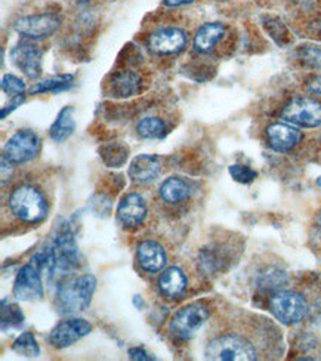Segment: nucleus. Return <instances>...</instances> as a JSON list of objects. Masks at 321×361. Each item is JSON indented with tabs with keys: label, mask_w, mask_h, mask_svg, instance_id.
Instances as JSON below:
<instances>
[{
	"label": "nucleus",
	"mask_w": 321,
	"mask_h": 361,
	"mask_svg": "<svg viewBox=\"0 0 321 361\" xmlns=\"http://www.w3.org/2000/svg\"><path fill=\"white\" fill-rule=\"evenodd\" d=\"M11 214L27 224L42 222L49 214V204L44 194L35 185H18L9 195Z\"/></svg>",
	"instance_id": "nucleus-1"
},
{
	"label": "nucleus",
	"mask_w": 321,
	"mask_h": 361,
	"mask_svg": "<svg viewBox=\"0 0 321 361\" xmlns=\"http://www.w3.org/2000/svg\"><path fill=\"white\" fill-rule=\"evenodd\" d=\"M97 289V279L92 274H82L70 277L58 284L56 304L66 314H75L85 311Z\"/></svg>",
	"instance_id": "nucleus-2"
},
{
	"label": "nucleus",
	"mask_w": 321,
	"mask_h": 361,
	"mask_svg": "<svg viewBox=\"0 0 321 361\" xmlns=\"http://www.w3.org/2000/svg\"><path fill=\"white\" fill-rule=\"evenodd\" d=\"M206 357L218 361H253L259 358V353L252 341L237 334H228L207 345Z\"/></svg>",
	"instance_id": "nucleus-3"
},
{
	"label": "nucleus",
	"mask_w": 321,
	"mask_h": 361,
	"mask_svg": "<svg viewBox=\"0 0 321 361\" xmlns=\"http://www.w3.org/2000/svg\"><path fill=\"white\" fill-rule=\"evenodd\" d=\"M51 246L55 258L54 279L64 277L70 271L79 267V249L78 245H75L74 234L67 222L61 224L56 228Z\"/></svg>",
	"instance_id": "nucleus-4"
},
{
	"label": "nucleus",
	"mask_w": 321,
	"mask_h": 361,
	"mask_svg": "<svg viewBox=\"0 0 321 361\" xmlns=\"http://www.w3.org/2000/svg\"><path fill=\"white\" fill-rule=\"evenodd\" d=\"M308 302L301 293L281 290L269 298V311L280 323L292 326L308 315Z\"/></svg>",
	"instance_id": "nucleus-5"
},
{
	"label": "nucleus",
	"mask_w": 321,
	"mask_h": 361,
	"mask_svg": "<svg viewBox=\"0 0 321 361\" xmlns=\"http://www.w3.org/2000/svg\"><path fill=\"white\" fill-rule=\"evenodd\" d=\"M281 118L295 126L317 128L321 125V102L313 97H295L284 105Z\"/></svg>",
	"instance_id": "nucleus-6"
},
{
	"label": "nucleus",
	"mask_w": 321,
	"mask_h": 361,
	"mask_svg": "<svg viewBox=\"0 0 321 361\" xmlns=\"http://www.w3.org/2000/svg\"><path fill=\"white\" fill-rule=\"evenodd\" d=\"M61 27V18L55 12L28 13L17 18L13 23L15 32L27 39H44L55 35Z\"/></svg>",
	"instance_id": "nucleus-7"
},
{
	"label": "nucleus",
	"mask_w": 321,
	"mask_h": 361,
	"mask_svg": "<svg viewBox=\"0 0 321 361\" xmlns=\"http://www.w3.org/2000/svg\"><path fill=\"white\" fill-rule=\"evenodd\" d=\"M209 319V308L203 302H194L178 310L169 322L171 332L181 338H191Z\"/></svg>",
	"instance_id": "nucleus-8"
},
{
	"label": "nucleus",
	"mask_w": 321,
	"mask_h": 361,
	"mask_svg": "<svg viewBox=\"0 0 321 361\" xmlns=\"http://www.w3.org/2000/svg\"><path fill=\"white\" fill-rule=\"evenodd\" d=\"M40 140L33 130L21 129L8 140L2 156L13 164H23L36 159L40 153Z\"/></svg>",
	"instance_id": "nucleus-9"
},
{
	"label": "nucleus",
	"mask_w": 321,
	"mask_h": 361,
	"mask_svg": "<svg viewBox=\"0 0 321 361\" xmlns=\"http://www.w3.org/2000/svg\"><path fill=\"white\" fill-rule=\"evenodd\" d=\"M187 44V35L182 28L164 25L156 28L148 36V48L159 55H174L181 52Z\"/></svg>",
	"instance_id": "nucleus-10"
},
{
	"label": "nucleus",
	"mask_w": 321,
	"mask_h": 361,
	"mask_svg": "<svg viewBox=\"0 0 321 361\" xmlns=\"http://www.w3.org/2000/svg\"><path fill=\"white\" fill-rule=\"evenodd\" d=\"M12 64L21 70L28 79H37L42 74L43 52L35 43L20 42L17 47L11 51Z\"/></svg>",
	"instance_id": "nucleus-11"
},
{
	"label": "nucleus",
	"mask_w": 321,
	"mask_h": 361,
	"mask_svg": "<svg viewBox=\"0 0 321 361\" xmlns=\"http://www.w3.org/2000/svg\"><path fill=\"white\" fill-rule=\"evenodd\" d=\"M13 295L25 302H35L40 300L44 295L43 283L40 279V271L30 262L24 265L13 283Z\"/></svg>",
	"instance_id": "nucleus-12"
},
{
	"label": "nucleus",
	"mask_w": 321,
	"mask_h": 361,
	"mask_svg": "<svg viewBox=\"0 0 321 361\" xmlns=\"http://www.w3.org/2000/svg\"><path fill=\"white\" fill-rule=\"evenodd\" d=\"M143 87L141 74L132 68H121L114 71L105 82V94L113 98H131L140 92Z\"/></svg>",
	"instance_id": "nucleus-13"
},
{
	"label": "nucleus",
	"mask_w": 321,
	"mask_h": 361,
	"mask_svg": "<svg viewBox=\"0 0 321 361\" xmlns=\"http://www.w3.org/2000/svg\"><path fill=\"white\" fill-rule=\"evenodd\" d=\"M92 326L83 319H68L59 322L49 334V342L55 348H67L74 342L90 334Z\"/></svg>",
	"instance_id": "nucleus-14"
},
{
	"label": "nucleus",
	"mask_w": 321,
	"mask_h": 361,
	"mask_svg": "<svg viewBox=\"0 0 321 361\" xmlns=\"http://www.w3.org/2000/svg\"><path fill=\"white\" fill-rule=\"evenodd\" d=\"M147 216V203L141 194L129 192L121 197L117 206V219L123 227L133 228L141 225Z\"/></svg>",
	"instance_id": "nucleus-15"
},
{
	"label": "nucleus",
	"mask_w": 321,
	"mask_h": 361,
	"mask_svg": "<svg viewBox=\"0 0 321 361\" xmlns=\"http://www.w3.org/2000/svg\"><path fill=\"white\" fill-rule=\"evenodd\" d=\"M302 138V133L290 123H271L267 128V140L272 149L286 153L295 148Z\"/></svg>",
	"instance_id": "nucleus-16"
},
{
	"label": "nucleus",
	"mask_w": 321,
	"mask_h": 361,
	"mask_svg": "<svg viewBox=\"0 0 321 361\" xmlns=\"http://www.w3.org/2000/svg\"><path fill=\"white\" fill-rule=\"evenodd\" d=\"M225 37H226L225 24L207 23L197 30L193 40V48L200 54H210Z\"/></svg>",
	"instance_id": "nucleus-17"
},
{
	"label": "nucleus",
	"mask_w": 321,
	"mask_h": 361,
	"mask_svg": "<svg viewBox=\"0 0 321 361\" xmlns=\"http://www.w3.org/2000/svg\"><path fill=\"white\" fill-rule=\"evenodd\" d=\"M138 262L143 267L147 273H159L167 262L166 252L162 245H159L155 240H145L136 250Z\"/></svg>",
	"instance_id": "nucleus-18"
},
{
	"label": "nucleus",
	"mask_w": 321,
	"mask_h": 361,
	"mask_svg": "<svg viewBox=\"0 0 321 361\" xmlns=\"http://www.w3.org/2000/svg\"><path fill=\"white\" fill-rule=\"evenodd\" d=\"M162 171V160L157 156L141 154L132 160L129 176L138 183H150L156 179Z\"/></svg>",
	"instance_id": "nucleus-19"
},
{
	"label": "nucleus",
	"mask_w": 321,
	"mask_h": 361,
	"mask_svg": "<svg viewBox=\"0 0 321 361\" xmlns=\"http://www.w3.org/2000/svg\"><path fill=\"white\" fill-rule=\"evenodd\" d=\"M187 288V277L178 267L164 269L159 279V289L167 298L179 296Z\"/></svg>",
	"instance_id": "nucleus-20"
},
{
	"label": "nucleus",
	"mask_w": 321,
	"mask_h": 361,
	"mask_svg": "<svg viewBox=\"0 0 321 361\" xmlns=\"http://www.w3.org/2000/svg\"><path fill=\"white\" fill-rule=\"evenodd\" d=\"M160 197L167 203H179L190 197L191 187L188 180L181 176H171L164 179L160 185Z\"/></svg>",
	"instance_id": "nucleus-21"
},
{
	"label": "nucleus",
	"mask_w": 321,
	"mask_h": 361,
	"mask_svg": "<svg viewBox=\"0 0 321 361\" xmlns=\"http://www.w3.org/2000/svg\"><path fill=\"white\" fill-rule=\"evenodd\" d=\"M73 111H74L73 107H64L58 113L55 122L49 129L51 140H54L55 142H64L71 137L75 129Z\"/></svg>",
	"instance_id": "nucleus-22"
},
{
	"label": "nucleus",
	"mask_w": 321,
	"mask_h": 361,
	"mask_svg": "<svg viewBox=\"0 0 321 361\" xmlns=\"http://www.w3.org/2000/svg\"><path fill=\"white\" fill-rule=\"evenodd\" d=\"M73 82H74L73 74H58V76H52V78L44 79L43 82L35 83L32 87L28 89V92L32 95L61 92V90H66V89L71 87Z\"/></svg>",
	"instance_id": "nucleus-23"
},
{
	"label": "nucleus",
	"mask_w": 321,
	"mask_h": 361,
	"mask_svg": "<svg viewBox=\"0 0 321 361\" xmlns=\"http://www.w3.org/2000/svg\"><path fill=\"white\" fill-rule=\"evenodd\" d=\"M136 133L143 140L162 138L166 133V122L157 116L143 117L136 125Z\"/></svg>",
	"instance_id": "nucleus-24"
},
{
	"label": "nucleus",
	"mask_w": 321,
	"mask_h": 361,
	"mask_svg": "<svg viewBox=\"0 0 321 361\" xmlns=\"http://www.w3.org/2000/svg\"><path fill=\"white\" fill-rule=\"evenodd\" d=\"M262 25L268 36L277 43L279 47H287V44L292 43V33L289 32V28L280 18L268 15V17L262 18Z\"/></svg>",
	"instance_id": "nucleus-25"
},
{
	"label": "nucleus",
	"mask_w": 321,
	"mask_h": 361,
	"mask_svg": "<svg viewBox=\"0 0 321 361\" xmlns=\"http://www.w3.org/2000/svg\"><path fill=\"white\" fill-rule=\"evenodd\" d=\"M101 159L107 166L120 168L123 166L128 160V148L119 142L109 144L101 148Z\"/></svg>",
	"instance_id": "nucleus-26"
},
{
	"label": "nucleus",
	"mask_w": 321,
	"mask_h": 361,
	"mask_svg": "<svg viewBox=\"0 0 321 361\" xmlns=\"http://www.w3.org/2000/svg\"><path fill=\"white\" fill-rule=\"evenodd\" d=\"M12 350L24 357H37L40 354V348H39V343L35 338L33 334L30 332H24L21 334L17 339H15L13 345H12Z\"/></svg>",
	"instance_id": "nucleus-27"
},
{
	"label": "nucleus",
	"mask_w": 321,
	"mask_h": 361,
	"mask_svg": "<svg viewBox=\"0 0 321 361\" xmlns=\"http://www.w3.org/2000/svg\"><path fill=\"white\" fill-rule=\"evenodd\" d=\"M296 59L307 68L321 70V49L313 44H303L296 51Z\"/></svg>",
	"instance_id": "nucleus-28"
},
{
	"label": "nucleus",
	"mask_w": 321,
	"mask_h": 361,
	"mask_svg": "<svg viewBox=\"0 0 321 361\" xmlns=\"http://www.w3.org/2000/svg\"><path fill=\"white\" fill-rule=\"evenodd\" d=\"M24 323V314L15 304L2 302V330L8 332L11 329H18Z\"/></svg>",
	"instance_id": "nucleus-29"
},
{
	"label": "nucleus",
	"mask_w": 321,
	"mask_h": 361,
	"mask_svg": "<svg viewBox=\"0 0 321 361\" xmlns=\"http://www.w3.org/2000/svg\"><path fill=\"white\" fill-rule=\"evenodd\" d=\"M228 172L240 184H250L258 178V172L249 166H244V164H231Z\"/></svg>",
	"instance_id": "nucleus-30"
},
{
	"label": "nucleus",
	"mask_w": 321,
	"mask_h": 361,
	"mask_svg": "<svg viewBox=\"0 0 321 361\" xmlns=\"http://www.w3.org/2000/svg\"><path fill=\"white\" fill-rule=\"evenodd\" d=\"M2 89L5 94L17 97V95H21L25 90V83L20 78L13 76V74H5L2 79Z\"/></svg>",
	"instance_id": "nucleus-31"
},
{
	"label": "nucleus",
	"mask_w": 321,
	"mask_h": 361,
	"mask_svg": "<svg viewBox=\"0 0 321 361\" xmlns=\"http://www.w3.org/2000/svg\"><path fill=\"white\" fill-rule=\"evenodd\" d=\"M289 2L302 12H318L321 0H289Z\"/></svg>",
	"instance_id": "nucleus-32"
},
{
	"label": "nucleus",
	"mask_w": 321,
	"mask_h": 361,
	"mask_svg": "<svg viewBox=\"0 0 321 361\" xmlns=\"http://www.w3.org/2000/svg\"><path fill=\"white\" fill-rule=\"evenodd\" d=\"M24 101H25V97H24L23 94H21V95H17V97H13L12 101H11L9 104H6L5 107L2 109V113H0V116H2V118H6V116H9L13 110H17Z\"/></svg>",
	"instance_id": "nucleus-33"
},
{
	"label": "nucleus",
	"mask_w": 321,
	"mask_h": 361,
	"mask_svg": "<svg viewBox=\"0 0 321 361\" xmlns=\"http://www.w3.org/2000/svg\"><path fill=\"white\" fill-rule=\"evenodd\" d=\"M308 32H310V35H313L314 37H320V39H321V11L315 12L314 18L310 21V24H308Z\"/></svg>",
	"instance_id": "nucleus-34"
},
{
	"label": "nucleus",
	"mask_w": 321,
	"mask_h": 361,
	"mask_svg": "<svg viewBox=\"0 0 321 361\" xmlns=\"http://www.w3.org/2000/svg\"><path fill=\"white\" fill-rule=\"evenodd\" d=\"M307 89L311 94L321 97V74H317V76H313L307 82Z\"/></svg>",
	"instance_id": "nucleus-35"
},
{
	"label": "nucleus",
	"mask_w": 321,
	"mask_h": 361,
	"mask_svg": "<svg viewBox=\"0 0 321 361\" xmlns=\"http://www.w3.org/2000/svg\"><path fill=\"white\" fill-rule=\"evenodd\" d=\"M129 357L132 360H138V361H150L155 360V357H151L145 350L143 348H131L129 350Z\"/></svg>",
	"instance_id": "nucleus-36"
},
{
	"label": "nucleus",
	"mask_w": 321,
	"mask_h": 361,
	"mask_svg": "<svg viewBox=\"0 0 321 361\" xmlns=\"http://www.w3.org/2000/svg\"><path fill=\"white\" fill-rule=\"evenodd\" d=\"M194 0H163V5L167 8H179L183 5H190Z\"/></svg>",
	"instance_id": "nucleus-37"
},
{
	"label": "nucleus",
	"mask_w": 321,
	"mask_h": 361,
	"mask_svg": "<svg viewBox=\"0 0 321 361\" xmlns=\"http://www.w3.org/2000/svg\"><path fill=\"white\" fill-rule=\"evenodd\" d=\"M317 221H318V228H320V231H321V209H320V212H318Z\"/></svg>",
	"instance_id": "nucleus-38"
},
{
	"label": "nucleus",
	"mask_w": 321,
	"mask_h": 361,
	"mask_svg": "<svg viewBox=\"0 0 321 361\" xmlns=\"http://www.w3.org/2000/svg\"><path fill=\"white\" fill-rule=\"evenodd\" d=\"M315 183H317V185H318V187H321V176H318V178H317Z\"/></svg>",
	"instance_id": "nucleus-39"
},
{
	"label": "nucleus",
	"mask_w": 321,
	"mask_h": 361,
	"mask_svg": "<svg viewBox=\"0 0 321 361\" xmlns=\"http://www.w3.org/2000/svg\"><path fill=\"white\" fill-rule=\"evenodd\" d=\"M217 2H228V0H217Z\"/></svg>",
	"instance_id": "nucleus-40"
},
{
	"label": "nucleus",
	"mask_w": 321,
	"mask_h": 361,
	"mask_svg": "<svg viewBox=\"0 0 321 361\" xmlns=\"http://www.w3.org/2000/svg\"><path fill=\"white\" fill-rule=\"evenodd\" d=\"M320 144H321V138H320Z\"/></svg>",
	"instance_id": "nucleus-41"
}]
</instances>
